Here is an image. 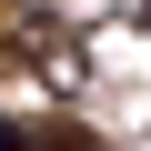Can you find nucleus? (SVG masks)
<instances>
[{"instance_id": "f257e3e1", "label": "nucleus", "mask_w": 151, "mask_h": 151, "mask_svg": "<svg viewBox=\"0 0 151 151\" xmlns=\"http://www.w3.org/2000/svg\"><path fill=\"white\" fill-rule=\"evenodd\" d=\"M0 151H91V131H60V121H0Z\"/></svg>"}, {"instance_id": "f03ea898", "label": "nucleus", "mask_w": 151, "mask_h": 151, "mask_svg": "<svg viewBox=\"0 0 151 151\" xmlns=\"http://www.w3.org/2000/svg\"><path fill=\"white\" fill-rule=\"evenodd\" d=\"M30 40H40V20H20L10 0H0V60H30Z\"/></svg>"}]
</instances>
